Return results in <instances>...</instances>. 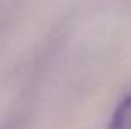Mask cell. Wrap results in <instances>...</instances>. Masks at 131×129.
Masks as SVG:
<instances>
[{"label":"cell","instance_id":"1","mask_svg":"<svg viewBox=\"0 0 131 129\" xmlns=\"http://www.w3.org/2000/svg\"><path fill=\"white\" fill-rule=\"evenodd\" d=\"M108 129H131V94L116 106Z\"/></svg>","mask_w":131,"mask_h":129}]
</instances>
